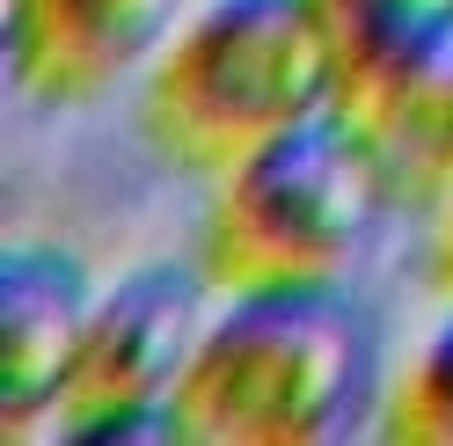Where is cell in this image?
Listing matches in <instances>:
<instances>
[{
    "mask_svg": "<svg viewBox=\"0 0 453 446\" xmlns=\"http://www.w3.org/2000/svg\"><path fill=\"white\" fill-rule=\"evenodd\" d=\"M373 396V315L344 278L226 286L205 322L183 417L197 446H322Z\"/></svg>",
    "mask_w": 453,
    "mask_h": 446,
    "instance_id": "obj_1",
    "label": "cell"
},
{
    "mask_svg": "<svg viewBox=\"0 0 453 446\" xmlns=\"http://www.w3.org/2000/svg\"><path fill=\"white\" fill-rule=\"evenodd\" d=\"M344 103L329 0H205L147 66L139 132L190 176H219L257 139Z\"/></svg>",
    "mask_w": 453,
    "mask_h": 446,
    "instance_id": "obj_2",
    "label": "cell"
},
{
    "mask_svg": "<svg viewBox=\"0 0 453 446\" xmlns=\"http://www.w3.org/2000/svg\"><path fill=\"white\" fill-rule=\"evenodd\" d=\"M388 205L395 183L373 132L344 103H329L219 169L197 264L219 293L264 278H344L358 249L380 235Z\"/></svg>",
    "mask_w": 453,
    "mask_h": 446,
    "instance_id": "obj_3",
    "label": "cell"
},
{
    "mask_svg": "<svg viewBox=\"0 0 453 446\" xmlns=\"http://www.w3.org/2000/svg\"><path fill=\"white\" fill-rule=\"evenodd\" d=\"M212 293L219 286L205 264H139L125 278H110L88 322V358H81L66 417L183 396V373L212 322Z\"/></svg>",
    "mask_w": 453,
    "mask_h": 446,
    "instance_id": "obj_4",
    "label": "cell"
},
{
    "mask_svg": "<svg viewBox=\"0 0 453 446\" xmlns=\"http://www.w3.org/2000/svg\"><path fill=\"white\" fill-rule=\"evenodd\" d=\"M103 286L88 264L51 242H15L0 264V417L8 432H37L44 417H66L81 358H88Z\"/></svg>",
    "mask_w": 453,
    "mask_h": 446,
    "instance_id": "obj_5",
    "label": "cell"
},
{
    "mask_svg": "<svg viewBox=\"0 0 453 446\" xmlns=\"http://www.w3.org/2000/svg\"><path fill=\"white\" fill-rule=\"evenodd\" d=\"M183 15L190 0H8V59L22 96L66 110L154 66Z\"/></svg>",
    "mask_w": 453,
    "mask_h": 446,
    "instance_id": "obj_6",
    "label": "cell"
},
{
    "mask_svg": "<svg viewBox=\"0 0 453 446\" xmlns=\"http://www.w3.org/2000/svg\"><path fill=\"white\" fill-rule=\"evenodd\" d=\"M344 110L373 132L395 205H446L453 190V22L344 73Z\"/></svg>",
    "mask_w": 453,
    "mask_h": 446,
    "instance_id": "obj_7",
    "label": "cell"
},
{
    "mask_svg": "<svg viewBox=\"0 0 453 446\" xmlns=\"http://www.w3.org/2000/svg\"><path fill=\"white\" fill-rule=\"evenodd\" d=\"M388 439L403 446H453V308L439 315V329L417 344L410 373L388 396Z\"/></svg>",
    "mask_w": 453,
    "mask_h": 446,
    "instance_id": "obj_8",
    "label": "cell"
},
{
    "mask_svg": "<svg viewBox=\"0 0 453 446\" xmlns=\"http://www.w3.org/2000/svg\"><path fill=\"white\" fill-rule=\"evenodd\" d=\"M336 37H344V73L373 66L388 51H403L417 37H432L453 22V0H329Z\"/></svg>",
    "mask_w": 453,
    "mask_h": 446,
    "instance_id": "obj_9",
    "label": "cell"
},
{
    "mask_svg": "<svg viewBox=\"0 0 453 446\" xmlns=\"http://www.w3.org/2000/svg\"><path fill=\"white\" fill-rule=\"evenodd\" d=\"M59 432L73 446H183L190 439V417L176 396H154V403H110V410H81V417H59Z\"/></svg>",
    "mask_w": 453,
    "mask_h": 446,
    "instance_id": "obj_10",
    "label": "cell"
},
{
    "mask_svg": "<svg viewBox=\"0 0 453 446\" xmlns=\"http://www.w3.org/2000/svg\"><path fill=\"white\" fill-rule=\"evenodd\" d=\"M432 286L453 300V190H446V205H439V235H432Z\"/></svg>",
    "mask_w": 453,
    "mask_h": 446,
    "instance_id": "obj_11",
    "label": "cell"
}]
</instances>
